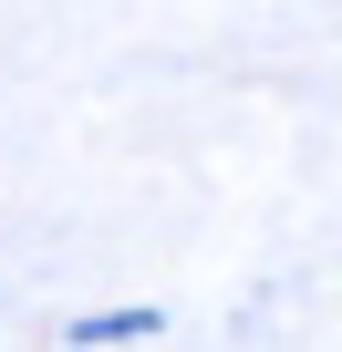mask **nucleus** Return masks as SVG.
Here are the masks:
<instances>
[{"label":"nucleus","mask_w":342,"mask_h":352,"mask_svg":"<svg viewBox=\"0 0 342 352\" xmlns=\"http://www.w3.org/2000/svg\"><path fill=\"white\" fill-rule=\"evenodd\" d=\"M104 342H156V311H94V321H73V352H104Z\"/></svg>","instance_id":"nucleus-1"}]
</instances>
